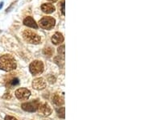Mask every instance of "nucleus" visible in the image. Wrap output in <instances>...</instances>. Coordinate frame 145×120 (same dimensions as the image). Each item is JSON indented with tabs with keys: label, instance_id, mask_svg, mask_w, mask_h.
Here are the masks:
<instances>
[{
	"label": "nucleus",
	"instance_id": "nucleus-1",
	"mask_svg": "<svg viewBox=\"0 0 145 120\" xmlns=\"http://www.w3.org/2000/svg\"><path fill=\"white\" fill-rule=\"evenodd\" d=\"M16 68L15 58L10 55H3L0 57V69L10 72Z\"/></svg>",
	"mask_w": 145,
	"mask_h": 120
},
{
	"label": "nucleus",
	"instance_id": "nucleus-2",
	"mask_svg": "<svg viewBox=\"0 0 145 120\" xmlns=\"http://www.w3.org/2000/svg\"><path fill=\"white\" fill-rule=\"evenodd\" d=\"M23 36L28 43H32V45H38L41 41L40 36L31 30H25L23 33Z\"/></svg>",
	"mask_w": 145,
	"mask_h": 120
},
{
	"label": "nucleus",
	"instance_id": "nucleus-3",
	"mask_svg": "<svg viewBox=\"0 0 145 120\" xmlns=\"http://www.w3.org/2000/svg\"><path fill=\"white\" fill-rule=\"evenodd\" d=\"M40 26L46 30H51L56 24V19L52 16H44L39 21Z\"/></svg>",
	"mask_w": 145,
	"mask_h": 120
},
{
	"label": "nucleus",
	"instance_id": "nucleus-4",
	"mask_svg": "<svg viewBox=\"0 0 145 120\" xmlns=\"http://www.w3.org/2000/svg\"><path fill=\"white\" fill-rule=\"evenodd\" d=\"M30 72L33 75H37L44 71V64L40 61H34L33 62L31 63L29 66Z\"/></svg>",
	"mask_w": 145,
	"mask_h": 120
},
{
	"label": "nucleus",
	"instance_id": "nucleus-5",
	"mask_svg": "<svg viewBox=\"0 0 145 120\" xmlns=\"http://www.w3.org/2000/svg\"><path fill=\"white\" fill-rule=\"evenodd\" d=\"M40 105V102H39L38 100H33L31 102H25L24 104H22L21 107L25 111H28V112H34V111H36L38 110Z\"/></svg>",
	"mask_w": 145,
	"mask_h": 120
},
{
	"label": "nucleus",
	"instance_id": "nucleus-6",
	"mask_svg": "<svg viewBox=\"0 0 145 120\" xmlns=\"http://www.w3.org/2000/svg\"><path fill=\"white\" fill-rule=\"evenodd\" d=\"M31 92L25 88H20L15 91V96L20 100H26L30 97Z\"/></svg>",
	"mask_w": 145,
	"mask_h": 120
},
{
	"label": "nucleus",
	"instance_id": "nucleus-7",
	"mask_svg": "<svg viewBox=\"0 0 145 120\" xmlns=\"http://www.w3.org/2000/svg\"><path fill=\"white\" fill-rule=\"evenodd\" d=\"M32 86L33 88L37 90H44L46 86V82L43 78H38L33 80L32 81Z\"/></svg>",
	"mask_w": 145,
	"mask_h": 120
},
{
	"label": "nucleus",
	"instance_id": "nucleus-8",
	"mask_svg": "<svg viewBox=\"0 0 145 120\" xmlns=\"http://www.w3.org/2000/svg\"><path fill=\"white\" fill-rule=\"evenodd\" d=\"M24 24L25 26H28V27L31 28H35V29L38 28V25L36 24V22L31 16H28L24 19Z\"/></svg>",
	"mask_w": 145,
	"mask_h": 120
},
{
	"label": "nucleus",
	"instance_id": "nucleus-9",
	"mask_svg": "<svg viewBox=\"0 0 145 120\" xmlns=\"http://www.w3.org/2000/svg\"><path fill=\"white\" fill-rule=\"evenodd\" d=\"M39 111L42 114L45 115V116H48L52 113V109L47 103H44L42 105H40Z\"/></svg>",
	"mask_w": 145,
	"mask_h": 120
},
{
	"label": "nucleus",
	"instance_id": "nucleus-10",
	"mask_svg": "<svg viewBox=\"0 0 145 120\" xmlns=\"http://www.w3.org/2000/svg\"><path fill=\"white\" fill-rule=\"evenodd\" d=\"M41 10H43V12L46 14H51L55 12V7L52 3H44L41 5Z\"/></svg>",
	"mask_w": 145,
	"mask_h": 120
},
{
	"label": "nucleus",
	"instance_id": "nucleus-11",
	"mask_svg": "<svg viewBox=\"0 0 145 120\" xmlns=\"http://www.w3.org/2000/svg\"><path fill=\"white\" fill-rule=\"evenodd\" d=\"M64 36L60 32H56V33L52 36L51 40L54 43V45H59V43L64 42Z\"/></svg>",
	"mask_w": 145,
	"mask_h": 120
},
{
	"label": "nucleus",
	"instance_id": "nucleus-12",
	"mask_svg": "<svg viewBox=\"0 0 145 120\" xmlns=\"http://www.w3.org/2000/svg\"><path fill=\"white\" fill-rule=\"evenodd\" d=\"M52 102L55 105L60 106H62L65 102H64V99L61 96H60L58 94H55L52 96Z\"/></svg>",
	"mask_w": 145,
	"mask_h": 120
},
{
	"label": "nucleus",
	"instance_id": "nucleus-13",
	"mask_svg": "<svg viewBox=\"0 0 145 120\" xmlns=\"http://www.w3.org/2000/svg\"><path fill=\"white\" fill-rule=\"evenodd\" d=\"M54 53V49L51 47H48L44 49V54L48 57H51Z\"/></svg>",
	"mask_w": 145,
	"mask_h": 120
},
{
	"label": "nucleus",
	"instance_id": "nucleus-14",
	"mask_svg": "<svg viewBox=\"0 0 145 120\" xmlns=\"http://www.w3.org/2000/svg\"><path fill=\"white\" fill-rule=\"evenodd\" d=\"M64 58L65 57H62L61 56L59 57H55L54 61L55 62L57 63L60 67H64V64H65V61H64Z\"/></svg>",
	"mask_w": 145,
	"mask_h": 120
},
{
	"label": "nucleus",
	"instance_id": "nucleus-15",
	"mask_svg": "<svg viewBox=\"0 0 145 120\" xmlns=\"http://www.w3.org/2000/svg\"><path fill=\"white\" fill-rule=\"evenodd\" d=\"M19 80L17 78H13L12 79H10L8 83H7V85L10 86V87H14L17 85H19Z\"/></svg>",
	"mask_w": 145,
	"mask_h": 120
},
{
	"label": "nucleus",
	"instance_id": "nucleus-16",
	"mask_svg": "<svg viewBox=\"0 0 145 120\" xmlns=\"http://www.w3.org/2000/svg\"><path fill=\"white\" fill-rule=\"evenodd\" d=\"M65 107H61L59 109H57V115L58 117L61 118H65Z\"/></svg>",
	"mask_w": 145,
	"mask_h": 120
},
{
	"label": "nucleus",
	"instance_id": "nucleus-17",
	"mask_svg": "<svg viewBox=\"0 0 145 120\" xmlns=\"http://www.w3.org/2000/svg\"><path fill=\"white\" fill-rule=\"evenodd\" d=\"M58 52L61 57H65V45H61L58 48Z\"/></svg>",
	"mask_w": 145,
	"mask_h": 120
},
{
	"label": "nucleus",
	"instance_id": "nucleus-18",
	"mask_svg": "<svg viewBox=\"0 0 145 120\" xmlns=\"http://www.w3.org/2000/svg\"><path fill=\"white\" fill-rule=\"evenodd\" d=\"M60 6H61V13H62L63 15H65V0H62L61 3V4H60Z\"/></svg>",
	"mask_w": 145,
	"mask_h": 120
},
{
	"label": "nucleus",
	"instance_id": "nucleus-19",
	"mask_svg": "<svg viewBox=\"0 0 145 120\" xmlns=\"http://www.w3.org/2000/svg\"><path fill=\"white\" fill-rule=\"evenodd\" d=\"M5 120H17L15 117H12V116H10V115H7L6 116L5 118Z\"/></svg>",
	"mask_w": 145,
	"mask_h": 120
},
{
	"label": "nucleus",
	"instance_id": "nucleus-20",
	"mask_svg": "<svg viewBox=\"0 0 145 120\" xmlns=\"http://www.w3.org/2000/svg\"><path fill=\"white\" fill-rule=\"evenodd\" d=\"M3 7V2L0 3V9H2V7Z\"/></svg>",
	"mask_w": 145,
	"mask_h": 120
},
{
	"label": "nucleus",
	"instance_id": "nucleus-21",
	"mask_svg": "<svg viewBox=\"0 0 145 120\" xmlns=\"http://www.w3.org/2000/svg\"><path fill=\"white\" fill-rule=\"evenodd\" d=\"M49 1H51V2H56V1H57V0H49Z\"/></svg>",
	"mask_w": 145,
	"mask_h": 120
},
{
	"label": "nucleus",
	"instance_id": "nucleus-22",
	"mask_svg": "<svg viewBox=\"0 0 145 120\" xmlns=\"http://www.w3.org/2000/svg\"><path fill=\"white\" fill-rule=\"evenodd\" d=\"M0 32H1V30H0Z\"/></svg>",
	"mask_w": 145,
	"mask_h": 120
}]
</instances>
